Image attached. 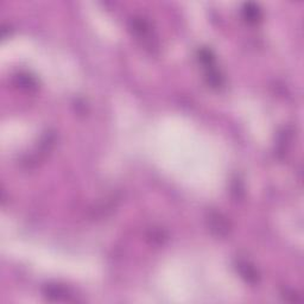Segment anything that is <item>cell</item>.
Instances as JSON below:
<instances>
[{
	"label": "cell",
	"instance_id": "3",
	"mask_svg": "<svg viewBox=\"0 0 304 304\" xmlns=\"http://www.w3.org/2000/svg\"><path fill=\"white\" fill-rule=\"evenodd\" d=\"M242 12H244L245 19L250 21V23H257V21L260 19V16H262L259 7H258L257 5L251 4V2L244 6Z\"/></svg>",
	"mask_w": 304,
	"mask_h": 304
},
{
	"label": "cell",
	"instance_id": "2",
	"mask_svg": "<svg viewBox=\"0 0 304 304\" xmlns=\"http://www.w3.org/2000/svg\"><path fill=\"white\" fill-rule=\"evenodd\" d=\"M236 270H238L239 273L241 275L242 278H245V281L248 282L251 284H256L259 281V273L256 269H254L253 265H251L248 262H238L236 264Z\"/></svg>",
	"mask_w": 304,
	"mask_h": 304
},
{
	"label": "cell",
	"instance_id": "4",
	"mask_svg": "<svg viewBox=\"0 0 304 304\" xmlns=\"http://www.w3.org/2000/svg\"><path fill=\"white\" fill-rule=\"evenodd\" d=\"M47 296L48 297H54L56 301L60 300H68L70 295H68V291L64 288L57 287V285H53V287H49L47 290Z\"/></svg>",
	"mask_w": 304,
	"mask_h": 304
},
{
	"label": "cell",
	"instance_id": "1",
	"mask_svg": "<svg viewBox=\"0 0 304 304\" xmlns=\"http://www.w3.org/2000/svg\"><path fill=\"white\" fill-rule=\"evenodd\" d=\"M208 225H209L210 231L219 236L227 235L229 229H231L226 217H223L222 215L219 213H211L209 215V217H208Z\"/></svg>",
	"mask_w": 304,
	"mask_h": 304
}]
</instances>
